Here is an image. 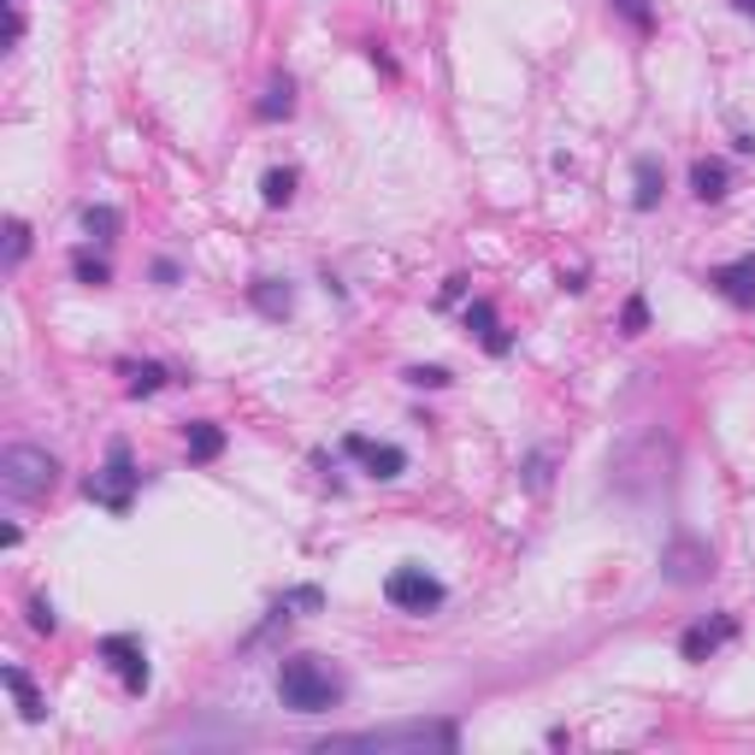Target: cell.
I'll return each instance as SVG.
<instances>
[{"instance_id":"obj_5","label":"cell","mask_w":755,"mask_h":755,"mask_svg":"<svg viewBox=\"0 0 755 755\" xmlns=\"http://www.w3.org/2000/svg\"><path fill=\"white\" fill-rule=\"evenodd\" d=\"M136 484H142V472H136V461H131V443H113V449H106V466L94 472L83 491H89V502H101L106 514H131Z\"/></svg>"},{"instance_id":"obj_4","label":"cell","mask_w":755,"mask_h":755,"mask_svg":"<svg viewBox=\"0 0 755 755\" xmlns=\"http://www.w3.org/2000/svg\"><path fill=\"white\" fill-rule=\"evenodd\" d=\"M54 484H59V461L47 449L12 443L7 454H0V491H7L12 502H42Z\"/></svg>"},{"instance_id":"obj_3","label":"cell","mask_w":755,"mask_h":755,"mask_svg":"<svg viewBox=\"0 0 755 755\" xmlns=\"http://www.w3.org/2000/svg\"><path fill=\"white\" fill-rule=\"evenodd\" d=\"M278 702L290 714H330L342 702V673L319 655H290L278 667Z\"/></svg>"},{"instance_id":"obj_28","label":"cell","mask_w":755,"mask_h":755,"mask_svg":"<svg viewBox=\"0 0 755 755\" xmlns=\"http://www.w3.org/2000/svg\"><path fill=\"white\" fill-rule=\"evenodd\" d=\"M278 608H283V613H290V608H307V613H313V608H325V596L313 590V585H302V590H290V596H283Z\"/></svg>"},{"instance_id":"obj_6","label":"cell","mask_w":755,"mask_h":755,"mask_svg":"<svg viewBox=\"0 0 755 755\" xmlns=\"http://www.w3.org/2000/svg\"><path fill=\"white\" fill-rule=\"evenodd\" d=\"M443 578H431L425 566H396V573L384 578V602L390 608H402V613H431V608H443Z\"/></svg>"},{"instance_id":"obj_7","label":"cell","mask_w":755,"mask_h":755,"mask_svg":"<svg viewBox=\"0 0 755 755\" xmlns=\"http://www.w3.org/2000/svg\"><path fill=\"white\" fill-rule=\"evenodd\" d=\"M661 578L679 585V590L708 585V578H714V549H708L702 538H685V531H679V538L661 549Z\"/></svg>"},{"instance_id":"obj_23","label":"cell","mask_w":755,"mask_h":755,"mask_svg":"<svg viewBox=\"0 0 755 755\" xmlns=\"http://www.w3.org/2000/svg\"><path fill=\"white\" fill-rule=\"evenodd\" d=\"M24 255H30V225L24 218H7V272H19Z\"/></svg>"},{"instance_id":"obj_20","label":"cell","mask_w":755,"mask_h":755,"mask_svg":"<svg viewBox=\"0 0 755 755\" xmlns=\"http://www.w3.org/2000/svg\"><path fill=\"white\" fill-rule=\"evenodd\" d=\"M83 230L94 236V243H113V236L124 230V213L106 207V201H89V207H83Z\"/></svg>"},{"instance_id":"obj_13","label":"cell","mask_w":755,"mask_h":755,"mask_svg":"<svg viewBox=\"0 0 755 755\" xmlns=\"http://www.w3.org/2000/svg\"><path fill=\"white\" fill-rule=\"evenodd\" d=\"M248 302H255L266 319H290V313H295V290L283 278H255V283H248Z\"/></svg>"},{"instance_id":"obj_22","label":"cell","mask_w":755,"mask_h":755,"mask_svg":"<svg viewBox=\"0 0 755 755\" xmlns=\"http://www.w3.org/2000/svg\"><path fill=\"white\" fill-rule=\"evenodd\" d=\"M131 372V396H154V390L166 384V367L160 360H142V367H124Z\"/></svg>"},{"instance_id":"obj_19","label":"cell","mask_w":755,"mask_h":755,"mask_svg":"<svg viewBox=\"0 0 755 755\" xmlns=\"http://www.w3.org/2000/svg\"><path fill=\"white\" fill-rule=\"evenodd\" d=\"M290 113H295V83H290V77H272V89L260 94L255 119H266V124H278V119H290Z\"/></svg>"},{"instance_id":"obj_8","label":"cell","mask_w":755,"mask_h":755,"mask_svg":"<svg viewBox=\"0 0 755 755\" xmlns=\"http://www.w3.org/2000/svg\"><path fill=\"white\" fill-rule=\"evenodd\" d=\"M101 661L124 679V690H131V697H142V690H148V679H154V673H148V650H142V638H131V632L101 638Z\"/></svg>"},{"instance_id":"obj_9","label":"cell","mask_w":755,"mask_h":755,"mask_svg":"<svg viewBox=\"0 0 755 755\" xmlns=\"http://www.w3.org/2000/svg\"><path fill=\"white\" fill-rule=\"evenodd\" d=\"M708 283H714V290L726 295L732 307L755 313V255H737V260H726V266H714V272H708Z\"/></svg>"},{"instance_id":"obj_30","label":"cell","mask_w":755,"mask_h":755,"mask_svg":"<svg viewBox=\"0 0 755 755\" xmlns=\"http://www.w3.org/2000/svg\"><path fill=\"white\" fill-rule=\"evenodd\" d=\"M178 278H183V266H178V260H154V283H166V290H171Z\"/></svg>"},{"instance_id":"obj_12","label":"cell","mask_w":755,"mask_h":755,"mask_svg":"<svg viewBox=\"0 0 755 755\" xmlns=\"http://www.w3.org/2000/svg\"><path fill=\"white\" fill-rule=\"evenodd\" d=\"M661 189H667L661 160H655V154H638V160H632V207L638 213H655L661 207Z\"/></svg>"},{"instance_id":"obj_11","label":"cell","mask_w":755,"mask_h":755,"mask_svg":"<svg viewBox=\"0 0 755 755\" xmlns=\"http://www.w3.org/2000/svg\"><path fill=\"white\" fill-rule=\"evenodd\" d=\"M732 638H737V620H732V613H714V620H697V626L679 638V655H685V661H708L720 643H732Z\"/></svg>"},{"instance_id":"obj_2","label":"cell","mask_w":755,"mask_h":755,"mask_svg":"<svg viewBox=\"0 0 755 755\" xmlns=\"http://www.w3.org/2000/svg\"><path fill=\"white\" fill-rule=\"evenodd\" d=\"M454 744H461L454 720H402V726L337 732L319 744V755H449Z\"/></svg>"},{"instance_id":"obj_15","label":"cell","mask_w":755,"mask_h":755,"mask_svg":"<svg viewBox=\"0 0 755 755\" xmlns=\"http://www.w3.org/2000/svg\"><path fill=\"white\" fill-rule=\"evenodd\" d=\"M690 195H697V201H726L732 195L726 160H697V166H690Z\"/></svg>"},{"instance_id":"obj_29","label":"cell","mask_w":755,"mask_h":755,"mask_svg":"<svg viewBox=\"0 0 755 755\" xmlns=\"http://www.w3.org/2000/svg\"><path fill=\"white\" fill-rule=\"evenodd\" d=\"M526 484H531V491H543V484H549V454H531V461H526Z\"/></svg>"},{"instance_id":"obj_25","label":"cell","mask_w":755,"mask_h":755,"mask_svg":"<svg viewBox=\"0 0 755 755\" xmlns=\"http://www.w3.org/2000/svg\"><path fill=\"white\" fill-rule=\"evenodd\" d=\"M30 632H42V638H54V632H59L54 602H47V596H30Z\"/></svg>"},{"instance_id":"obj_16","label":"cell","mask_w":755,"mask_h":755,"mask_svg":"<svg viewBox=\"0 0 755 755\" xmlns=\"http://www.w3.org/2000/svg\"><path fill=\"white\" fill-rule=\"evenodd\" d=\"M0 685H7V690H12V702H19V714L30 720V726H36V720L47 714V702H42V690H36V685H30V673H24V667H0Z\"/></svg>"},{"instance_id":"obj_18","label":"cell","mask_w":755,"mask_h":755,"mask_svg":"<svg viewBox=\"0 0 755 755\" xmlns=\"http://www.w3.org/2000/svg\"><path fill=\"white\" fill-rule=\"evenodd\" d=\"M295 183H302V171H295V166H272V171L260 178V201H266V207H290V201H295Z\"/></svg>"},{"instance_id":"obj_31","label":"cell","mask_w":755,"mask_h":755,"mask_svg":"<svg viewBox=\"0 0 755 755\" xmlns=\"http://www.w3.org/2000/svg\"><path fill=\"white\" fill-rule=\"evenodd\" d=\"M461 295H466V278H449V283H443V307L461 302Z\"/></svg>"},{"instance_id":"obj_27","label":"cell","mask_w":755,"mask_h":755,"mask_svg":"<svg viewBox=\"0 0 755 755\" xmlns=\"http://www.w3.org/2000/svg\"><path fill=\"white\" fill-rule=\"evenodd\" d=\"M407 384H414V390H449L454 378L443 367H407Z\"/></svg>"},{"instance_id":"obj_32","label":"cell","mask_w":755,"mask_h":755,"mask_svg":"<svg viewBox=\"0 0 755 755\" xmlns=\"http://www.w3.org/2000/svg\"><path fill=\"white\" fill-rule=\"evenodd\" d=\"M732 7H737V12H744V19H755V0H732Z\"/></svg>"},{"instance_id":"obj_26","label":"cell","mask_w":755,"mask_h":755,"mask_svg":"<svg viewBox=\"0 0 755 755\" xmlns=\"http://www.w3.org/2000/svg\"><path fill=\"white\" fill-rule=\"evenodd\" d=\"M613 12H620L632 30H655V12H650V0H613Z\"/></svg>"},{"instance_id":"obj_1","label":"cell","mask_w":755,"mask_h":755,"mask_svg":"<svg viewBox=\"0 0 755 755\" xmlns=\"http://www.w3.org/2000/svg\"><path fill=\"white\" fill-rule=\"evenodd\" d=\"M673 466H679V449H673V437L667 431H638V437H626L620 449H613V461H608V491H620V496H632V502H650L661 496L673 484Z\"/></svg>"},{"instance_id":"obj_21","label":"cell","mask_w":755,"mask_h":755,"mask_svg":"<svg viewBox=\"0 0 755 755\" xmlns=\"http://www.w3.org/2000/svg\"><path fill=\"white\" fill-rule=\"evenodd\" d=\"M71 272H77V283H89V290L113 283V266H106L101 255H89V248H77V255H71Z\"/></svg>"},{"instance_id":"obj_24","label":"cell","mask_w":755,"mask_h":755,"mask_svg":"<svg viewBox=\"0 0 755 755\" xmlns=\"http://www.w3.org/2000/svg\"><path fill=\"white\" fill-rule=\"evenodd\" d=\"M620 330L626 337H643V330H650V302H643V295H632V302L620 307Z\"/></svg>"},{"instance_id":"obj_17","label":"cell","mask_w":755,"mask_h":755,"mask_svg":"<svg viewBox=\"0 0 755 755\" xmlns=\"http://www.w3.org/2000/svg\"><path fill=\"white\" fill-rule=\"evenodd\" d=\"M183 449H189V461H218V454H225V431H218L213 419H189Z\"/></svg>"},{"instance_id":"obj_14","label":"cell","mask_w":755,"mask_h":755,"mask_svg":"<svg viewBox=\"0 0 755 755\" xmlns=\"http://www.w3.org/2000/svg\"><path fill=\"white\" fill-rule=\"evenodd\" d=\"M466 330H472V337H478L491 354H508V349H514V337L502 330V319H496L491 302H472V307H466Z\"/></svg>"},{"instance_id":"obj_33","label":"cell","mask_w":755,"mask_h":755,"mask_svg":"<svg viewBox=\"0 0 755 755\" xmlns=\"http://www.w3.org/2000/svg\"><path fill=\"white\" fill-rule=\"evenodd\" d=\"M7 7H19V0H7Z\"/></svg>"},{"instance_id":"obj_10","label":"cell","mask_w":755,"mask_h":755,"mask_svg":"<svg viewBox=\"0 0 755 755\" xmlns=\"http://www.w3.org/2000/svg\"><path fill=\"white\" fill-rule=\"evenodd\" d=\"M342 454H354L372 478H402L407 472V449L396 443H372V437H342Z\"/></svg>"}]
</instances>
